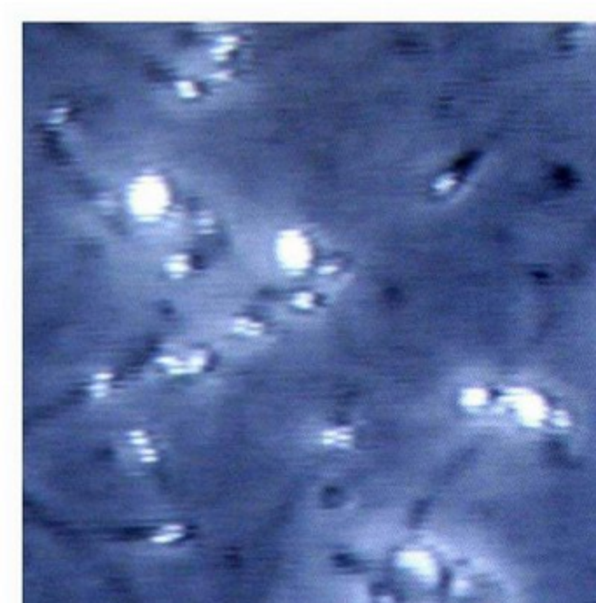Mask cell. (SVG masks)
<instances>
[{
    "label": "cell",
    "mask_w": 596,
    "mask_h": 603,
    "mask_svg": "<svg viewBox=\"0 0 596 603\" xmlns=\"http://www.w3.org/2000/svg\"><path fill=\"white\" fill-rule=\"evenodd\" d=\"M126 444H129V446H133V448H137V449H140V448H144V446H149L150 444V437H149V434H147L145 430H140V428H135V430H129L128 434H126Z\"/></svg>",
    "instance_id": "4"
},
{
    "label": "cell",
    "mask_w": 596,
    "mask_h": 603,
    "mask_svg": "<svg viewBox=\"0 0 596 603\" xmlns=\"http://www.w3.org/2000/svg\"><path fill=\"white\" fill-rule=\"evenodd\" d=\"M320 444L327 446V448H336V449H348L350 446L355 441V434L350 427H329L325 430L320 432L318 436Z\"/></svg>",
    "instance_id": "2"
},
{
    "label": "cell",
    "mask_w": 596,
    "mask_h": 603,
    "mask_svg": "<svg viewBox=\"0 0 596 603\" xmlns=\"http://www.w3.org/2000/svg\"><path fill=\"white\" fill-rule=\"evenodd\" d=\"M460 406L467 414L485 420V423L509 427L526 436L558 437L573 427L567 409L530 388L504 390L500 395L488 388H469L462 393Z\"/></svg>",
    "instance_id": "1"
},
{
    "label": "cell",
    "mask_w": 596,
    "mask_h": 603,
    "mask_svg": "<svg viewBox=\"0 0 596 603\" xmlns=\"http://www.w3.org/2000/svg\"><path fill=\"white\" fill-rule=\"evenodd\" d=\"M182 526L180 524H165V526H161L159 530L152 535V540L154 542H161V544H165V542H171V540H177L179 537H182Z\"/></svg>",
    "instance_id": "3"
},
{
    "label": "cell",
    "mask_w": 596,
    "mask_h": 603,
    "mask_svg": "<svg viewBox=\"0 0 596 603\" xmlns=\"http://www.w3.org/2000/svg\"><path fill=\"white\" fill-rule=\"evenodd\" d=\"M159 458V453L158 449L154 448V446H144V448L138 449V462L142 463V465H152V463H156Z\"/></svg>",
    "instance_id": "5"
}]
</instances>
